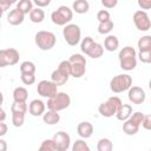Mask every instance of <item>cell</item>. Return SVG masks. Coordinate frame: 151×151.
Here are the masks:
<instances>
[{
	"mask_svg": "<svg viewBox=\"0 0 151 151\" xmlns=\"http://www.w3.org/2000/svg\"><path fill=\"white\" fill-rule=\"evenodd\" d=\"M122 105H123V103H122L120 98L113 96V97H110L105 103H101L98 107V111L103 117L109 118V117L117 114V112Z\"/></svg>",
	"mask_w": 151,
	"mask_h": 151,
	"instance_id": "obj_1",
	"label": "cell"
},
{
	"mask_svg": "<svg viewBox=\"0 0 151 151\" xmlns=\"http://www.w3.org/2000/svg\"><path fill=\"white\" fill-rule=\"evenodd\" d=\"M132 87V78L129 74H118L110 81V88L114 93H120Z\"/></svg>",
	"mask_w": 151,
	"mask_h": 151,
	"instance_id": "obj_2",
	"label": "cell"
},
{
	"mask_svg": "<svg viewBox=\"0 0 151 151\" xmlns=\"http://www.w3.org/2000/svg\"><path fill=\"white\" fill-rule=\"evenodd\" d=\"M70 104H71V98L65 92H58L53 98H51V99L47 100V107H48V110L55 111V112L67 109L70 106Z\"/></svg>",
	"mask_w": 151,
	"mask_h": 151,
	"instance_id": "obj_3",
	"label": "cell"
},
{
	"mask_svg": "<svg viewBox=\"0 0 151 151\" xmlns=\"http://www.w3.org/2000/svg\"><path fill=\"white\" fill-rule=\"evenodd\" d=\"M143 118H144V114L142 112H134L132 113V116L124 122L123 124V132L127 136H133L138 132L139 130V126L142 125L143 123Z\"/></svg>",
	"mask_w": 151,
	"mask_h": 151,
	"instance_id": "obj_4",
	"label": "cell"
},
{
	"mask_svg": "<svg viewBox=\"0 0 151 151\" xmlns=\"http://www.w3.org/2000/svg\"><path fill=\"white\" fill-rule=\"evenodd\" d=\"M72 18H73L72 9L67 6H60L55 11H53L51 14V19H52L53 24H55L58 26H64V25L68 24L72 20Z\"/></svg>",
	"mask_w": 151,
	"mask_h": 151,
	"instance_id": "obj_5",
	"label": "cell"
},
{
	"mask_svg": "<svg viewBox=\"0 0 151 151\" xmlns=\"http://www.w3.org/2000/svg\"><path fill=\"white\" fill-rule=\"evenodd\" d=\"M55 41H57V38H55V35L52 32L39 31L35 34V44L42 51H48L52 47H54Z\"/></svg>",
	"mask_w": 151,
	"mask_h": 151,
	"instance_id": "obj_6",
	"label": "cell"
},
{
	"mask_svg": "<svg viewBox=\"0 0 151 151\" xmlns=\"http://www.w3.org/2000/svg\"><path fill=\"white\" fill-rule=\"evenodd\" d=\"M63 35H64L65 41L70 46H76L80 41V37H81L80 27L78 25H76V24H68V25H66L64 27Z\"/></svg>",
	"mask_w": 151,
	"mask_h": 151,
	"instance_id": "obj_7",
	"label": "cell"
},
{
	"mask_svg": "<svg viewBox=\"0 0 151 151\" xmlns=\"http://www.w3.org/2000/svg\"><path fill=\"white\" fill-rule=\"evenodd\" d=\"M20 54L15 48H5L0 51V67L12 66L19 61Z\"/></svg>",
	"mask_w": 151,
	"mask_h": 151,
	"instance_id": "obj_8",
	"label": "cell"
},
{
	"mask_svg": "<svg viewBox=\"0 0 151 151\" xmlns=\"http://www.w3.org/2000/svg\"><path fill=\"white\" fill-rule=\"evenodd\" d=\"M57 85L51 81V80H41L38 83V86H37V92L38 94H40L41 97H45V98H53L58 91H57Z\"/></svg>",
	"mask_w": 151,
	"mask_h": 151,
	"instance_id": "obj_9",
	"label": "cell"
},
{
	"mask_svg": "<svg viewBox=\"0 0 151 151\" xmlns=\"http://www.w3.org/2000/svg\"><path fill=\"white\" fill-rule=\"evenodd\" d=\"M132 19H133V22H134L136 27L139 31L145 32V31H149L151 28V20H150V18H149L146 12H144V11H136L133 13Z\"/></svg>",
	"mask_w": 151,
	"mask_h": 151,
	"instance_id": "obj_10",
	"label": "cell"
},
{
	"mask_svg": "<svg viewBox=\"0 0 151 151\" xmlns=\"http://www.w3.org/2000/svg\"><path fill=\"white\" fill-rule=\"evenodd\" d=\"M54 146H55V151H67V149L70 147L71 144V137L68 133L64 132V131H59L57 132L53 138H52Z\"/></svg>",
	"mask_w": 151,
	"mask_h": 151,
	"instance_id": "obj_11",
	"label": "cell"
},
{
	"mask_svg": "<svg viewBox=\"0 0 151 151\" xmlns=\"http://www.w3.org/2000/svg\"><path fill=\"white\" fill-rule=\"evenodd\" d=\"M127 97H129V100L132 104L140 105V104L144 103V100L146 98V94H145V92H144V90L142 87H139V86H132L129 90Z\"/></svg>",
	"mask_w": 151,
	"mask_h": 151,
	"instance_id": "obj_12",
	"label": "cell"
},
{
	"mask_svg": "<svg viewBox=\"0 0 151 151\" xmlns=\"http://www.w3.org/2000/svg\"><path fill=\"white\" fill-rule=\"evenodd\" d=\"M28 111L32 116L34 117H39V116H44L45 113V103L40 99H34L31 101L29 106H28Z\"/></svg>",
	"mask_w": 151,
	"mask_h": 151,
	"instance_id": "obj_13",
	"label": "cell"
},
{
	"mask_svg": "<svg viewBox=\"0 0 151 151\" xmlns=\"http://www.w3.org/2000/svg\"><path fill=\"white\" fill-rule=\"evenodd\" d=\"M24 17H25V14H24L21 11H19L18 8H14V9H12V11L8 13V15H7V21H8L11 25H13V26H18V25L22 24Z\"/></svg>",
	"mask_w": 151,
	"mask_h": 151,
	"instance_id": "obj_14",
	"label": "cell"
},
{
	"mask_svg": "<svg viewBox=\"0 0 151 151\" xmlns=\"http://www.w3.org/2000/svg\"><path fill=\"white\" fill-rule=\"evenodd\" d=\"M77 132L81 138H90L93 133V126L88 122H81L77 126Z\"/></svg>",
	"mask_w": 151,
	"mask_h": 151,
	"instance_id": "obj_15",
	"label": "cell"
},
{
	"mask_svg": "<svg viewBox=\"0 0 151 151\" xmlns=\"http://www.w3.org/2000/svg\"><path fill=\"white\" fill-rule=\"evenodd\" d=\"M132 116V106L129 105V104H123L120 106V109L118 110L116 117L118 120H122V122H125L130 117Z\"/></svg>",
	"mask_w": 151,
	"mask_h": 151,
	"instance_id": "obj_16",
	"label": "cell"
},
{
	"mask_svg": "<svg viewBox=\"0 0 151 151\" xmlns=\"http://www.w3.org/2000/svg\"><path fill=\"white\" fill-rule=\"evenodd\" d=\"M103 53H104V47L100 44H98V42L94 41L91 45V47L86 51L85 54L88 55V57H91V58H93V59H97V58H100L103 55Z\"/></svg>",
	"mask_w": 151,
	"mask_h": 151,
	"instance_id": "obj_17",
	"label": "cell"
},
{
	"mask_svg": "<svg viewBox=\"0 0 151 151\" xmlns=\"http://www.w3.org/2000/svg\"><path fill=\"white\" fill-rule=\"evenodd\" d=\"M119 46V41L118 38L116 35H107L104 40V48L109 52H113L118 48Z\"/></svg>",
	"mask_w": 151,
	"mask_h": 151,
	"instance_id": "obj_18",
	"label": "cell"
},
{
	"mask_svg": "<svg viewBox=\"0 0 151 151\" xmlns=\"http://www.w3.org/2000/svg\"><path fill=\"white\" fill-rule=\"evenodd\" d=\"M27 97H28V92L25 87H15L14 91H13V99L14 101H18V103H26L27 100Z\"/></svg>",
	"mask_w": 151,
	"mask_h": 151,
	"instance_id": "obj_19",
	"label": "cell"
},
{
	"mask_svg": "<svg viewBox=\"0 0 151 151\" xmlns=\"http://www.w3.org/2000/svg\"><path fill=\"white\" fill-rule=\"evenodd\" d=\"M67 80H68V77L65 76V74H63L58 68L54 70V71L52 72V74H51V81H53L57 86H61V85H64Z\"/></svg>",
	"mask_w": 151,
	"mask_h": 151,
	"instance_id": "obj_20",
	"label": "cell"
},
{
	"mask_svg": "<svg viewBox=\"0 0 151 151\" xmlns=\"http://www.w3.org/2000/svg\"><path fill=\"white\" fill-rule=\"evenodd\" d=\"M42 119H44V123H46L47 125H54L60 120V116L58 112L48 110L46 113H44Z\"/></svg>",
	"mask_w": 151,
	"mask_h": 151,
	"instance_id": "obj_21",
	"label": "cell"
},
{
	"mask_svg": "<svg viewBox=\"0 0 151 151\" xmlns=\"http://www.w3.org/2000/svg\"><path fill=\"white\" fill-rule=\"evenodd\" d=\"M86 72V65L80 64V63H74L72 64L71 67V76L74 78H81Z\"/></svg>",
	"mask_w": 151,
	"mask_h": 151,
	"instance_id": "obj_22",
	"label": "cell"
},
{
	"mask_svg": "<svg viewBox=\"0 0 151 151\" xmlns=\"http://www.w3.org/2000/svg\"><path fill=\"white\" fill-rule=\"evenodd\" d=\"M44 19H45V12L39 7L33 8L32 12L29 13V20L34 24H40L42 22Z\"/></svg>",
	"mask_w": 151,
	"mask_h": 151,
	"instance_id": "obj_23",
	"label": "cell"
},
{
	"mask_svg": "<svg viewBox=\"0 0 151 151\" xmlns=\"http://www.w3.org/2000/svg\"><path fill=\"white\" fill-rule=\"evenodd\" d=\"M72 7H73V11H74L76 13L84 14V13H86V12L88 11L90 5H88V2H87L86 0H76V1L73 2Z\"/></svg>",
	"mask_w": 151,
	"mask_h": 151,
	"instance_id": "obj_24",
	"label": "cell"
},
{
	"mask_svg": "<svg viewBox=\"0 0 151 151\" xmlns=\"http://www.w3.org/2000/svg\"><path fill=\"white\" fill-rule=\"evenodd\" d=\"M120 63V67L125 71H131L137 66V58L136 57H131V58H124L119 60Z\"/></svg>",
	"mask_w": 151,
	"mask_h": 151,
	"instance_id": "obj_25",
	"label": "cell"
},
{
	"mask_svg": "<svg viewBox=\"0 0 151 151\" xmlns=\"http://www.w3.org/2000/svg\"><path fill=\"white\" fill-rule=\"evenodd\" d=\"M137 46L139 48V52L151 51V35H144V37H142L138 40Z\"/></svg>",
	"mask_w": 151,
	"mask_h": 151,
	"instance_id": "obj_26",
	"label": "cell"
},
{
	"mask_svg": "<svg viewBox=\"0 0 151 151\" xmlns=\"http://www.w3.org/2000/svg\"><path fill=\"white\" fill-rule=\"evenodd\" d=\"M17 8L19 11H21L24 14H28L33 9V2L31 0H20L17 4Z\"/></svg>",
	"mask_w": 151,
	"mask_h": 151,
	"instance_id": "obj_27",
	"label": "cell"
},
{
	"mask_svg": "<svg viewBox=\"0 0 151 151\" xmlns=\"http://www.w3.org/2000/svg\"><path fill=\"white\" fill-rule=\"evenodd\" d=\"M97 150L98 151H112L113 150V144L110 139L101 138V139H99V142L97 144Z\"/></svg>",
	"mask_w": 151,
	"mask_h": 151,
	"instance_id": "obj_28",
	"label": "cell"
},
{
	"mask_svg": "<svg viewBox=\"0 0 151 151\" xmlns=\"http://www.w3.org/2000/svg\"><path fill=\"white\" fill-rule=\"evenodd\" d=\"M27 104L26 103H18V101H13L12 106H11V111L12 113H22L25 114L27 112Z\"/></svg>",
	"mask_w": 151,
	"mask_h": 151,
	"instance_id": "obj_29",
	"label": "cell"
},
{
	"mask_svg": "<svg viewBox=\"0 0 151 151\" xmlns=\"http://www.w3.org/2000/svg\"><path fill=\"white\" fill-rule=\"evenodd\" d=\"M20 72L26 74H34L35 73V65L32 61H24L20 65Z\"/></svg>",
	"mask_w": 151,
	"mask_h": 151,
	"instance_id": "obj_30",
	"label": "cell"
},
{
	"mask_svg": "<svg viewBox=\"0 0 151 151\" xmlns=\"http://www.w3.org/2000/svg\"><path fill=\"white\" fill-rule=\"evenodd\" d=\"M113 28V21L112 20H107V21H104V22H99V26H98V32L100 34H107L112 31Z\"/></svg>",
	"mask_w": 151,
	"mask_h": 151,
	"instance_id": "obj_31",
	"label": "cell"
},
{
	"mask_svg": "<svg viewBox=\"0 0 151 151\" xmlns=\"http://www.w3.org/2000/svg\"><path fill=\"white\" fill-rule=\"evenodd\" d=\"M118 57H119V60H120V59H124V58L137 57V54H136V51H134L133 47H131V46H125L123 50H120Z\"/></svg>",
	"mask_w": 151,
	"mask_h": 151,
	"instance_id": "obj_32",
	"label": "cell"
},
{
	"mask_svg": "<svg viewBox=\"0 0 151 151\" xmlns=\"http://www.w3.org/2000/svg\"><path fill=\"white\" fill-rule=\"evenodd\" d=\"M72 151H91L87 143L83 139H78L72 145Z\"/></svg>",
	"mask_w": 151,
	"mask_h": 151,
	"instance_id": "obj_33",
	"label": "cell"
},
{
	"mask_svg": "<svg viewBox=\"0 0 151 151\" xmlns=\"http://www.w3.org/2000/svg\"><path fill=\"white\" fill-rule=\"evenodd\" d=\"M71 67H72V64H71L68 60H63V61L59 64L58 70H59L63 74L70 77V76H71Z\"/></svg>",
	"mask_w": 151,
	"mask_h": 151,
	"instance_id": "obj_34",
	"label": "cell"
},
{
	"mask_svg": "<svg viewBox=\"0 0 151 151\" xmlns=\"http://www.w3.org/2000/svg\"><path fill=\"white\" fill-rule=\"evenodd\" d=\"M38 151H55V146L52 139H46L41 143L40 147L38 149Z\"/></svg>",
	"mask_w": 151,
	"mask_h": 151,
	"instance_id": "obj_35",
	"label": "cell"
},
{
	"mask_svg": "<svg viewBox=\"0 0 151 151\" xmlns=\"http://www.w3.org/2000/svg\"><path fill=\"white\" fill-rule=\"evenodd\" d=\"M24 120H25V114H22V113H12V123L15 127L22 126Z\"/></svg>",
	"mask_w": 151,
	"mask_h": 151,
	"instance_id": "obj_36",
	"label": "cell"
},
{
	"mask_svg": "<svg viewBox=\"0 0 151 151\" xmlns=\"http://www.w3.org/2000/svg\"><path fill=\"white\" fill-rule=\"evenodd\" d=\"M94 42V40L91 38V37H85L81 41V45H80V48H81V52L83 53H86V51L91 47V45Z\"/></svg>",
	"mask_w": 151,
	"mask_h": 151,
	"instance_id": "obj_37",
	"label": "cell"
},
{
	"mask_svg": "<svg viewBox=\"0 0 151 151\" xmlns=\"http://www.w3.org/2000/svg\"><path fill=\"white\" fill-rule=\"evenodd\" d=\"M68 61L71 64H74V63H80V64H85L86 65V59L84 55L79 54V53H76V54H72L68 59Z\"/></svg>",
	"mask_w": 151,
	"mask_h": 151,
	"instance_id": "obj_38",
	"label": "cell"
},
{
	"mask_svg": "<svg viewBox=\"0 0 151 151\" xmlns=\"http://www.w3.org/2000/svg\"><path fill=\"white\" fill-rule=\"evenodd\" d=\"M21 81L25 85H32L35 81V76L34 74H26V73H21Z\"/></svg>",
	"mask_w": 151,
	"mask_h": 151,
	"instance_id": "obj_39",
	"label": "cell"
},
{
	"mask_svg": "<svg viewBox=\"0 0 151 151\" xmlns=\"http://www.w3.org/2000/svg\"><path fill=\"white\" fill-rule=\"evenodd\" d=\"M97 19L99 22H104V21H107V20H111L110 19V13L106 11V9H101L97 13Z\"/></svg>",
	"mask_w": 151,
	"mask_h": 151,
	"instance_id": "obj_40",
	"label": "cell"
},
{
	"mask_svg": "<svg viewBox=\"0 0 151 151\" xmlns=\"http://www.w3.org/2000/svg\"><path fill=\"white\" fill-rule=\"evenodd\" d=\"M139 60L142 63L145 64H151V51H146V52H139L138 54Z\"/></svg>",
	"mask_w": 151,
	"mask_h": 151,
	"instance_id": "obj_41",
	"label": "cell"
},
{
	"mask_svg": "<svg viewBox=\"0 0 151 151\" xmlns=\"http://www.w3.org/2000/svg\"><path fill=\"white\" fill-rule=\"evenodd\" d=\"M142 125H143V127H144L145 130H151V114L144 116Z\"/></svg>",
	"mask_w": 151,
	"mask_h": 151,
	"instance_id": "obj_42",
	"label": "cell"
},
{
	"mask_svg": "<svg viewBox=\"0 0 151 151\" xmlns=\"http://www.w3.org/2000/svg\"><path fill=\"white\" fill-rule=\"evenodd\" d=\"M118 4L117 0H101V5L106 8H113Z\"/></svg>",
	"mask_w": 151,
	"mask_h": 151,
	"instance_id": "obj_43",
	"label": "cell"
},
{
	"mask_svg": "<svg viewBox=\"0 0 151 151\" xmlns=\"http://www.w3.org/2000/svg\"><path fill=\"white\" fill-rule=\"evenodd\" d=\"M138 6L143 9H150L151 8V0H138Z\"/></svg>",
	"mask_w": 151,
	"mask_h": 151,
	"instance_id": "obj_44",
	"label": "cell"
},
{
	"mask_svg": "<svg viewBox=\"0 0 151 151\" xmlns=\"http://www.w3.org/2000/svg\"><path fill=\"white\" fill-rule=\"evenodd\" d=\"M11 5H12V1H7V0H2V1H0V8H1L2 12H6V11L9 8Z\"/></svg>",
	"mask_w": 151,
	"mask_h": 151,
	"instance_id": "obj_45",
	"label": "cell"
},
{
	"mask_svg": "<svg viewBox=\"0 0 151 151\" xmlns=\"http://www.w3.org/2000/svg\"><path fill=\"white\" fill-rule=\"evenodd\" d=\"M50 0H34V4L39 7V8H41V7H46V6H48L50 5Z\"/></svg>",
	"mask_w": 151,
	"mask_h": 151,
	"instance_id": "obj_46",
	"label": "cell"
},
{
	"mask_svg": "<svg viewBox=\"0 0 151 151\" xmlns=\"http://www.w3.org/2000/svg\"><path fill=\"white\" fill-rule=\"evenodd\" d=\"M7 133V125L5 123H0V137H4Z\"/></svg>",
	"mask_w": 151,
	"mask_h": 151,
	"instance_id": "obj_47",
	"label": "cell"
},
{
	"mask_svg": "<svg viewBox=\"0 0 151 151\" xmlns=\"http://www.w3.org/2000/svg\"><path fill=\"white\" fill-rule=\"evenodd\" d=\"M7 150V144L4 139H0V151H6Z\"/></svg>",
	"mask_w": 151,
	"mask_h": 151,
	"instance_id": "obj_48",
	"label": "cell"
},
{
	"mask_svg": "<svg viewBox=\"0 0 151 151\" xmlns=\"http://www.w3.org/2000/svg\"><path fill=\"white\" fill-rule=\"evenodd\" d=\"M5 118H6V113H5V110H4V109H1V110H0V123H4Z\"/></svg>",
	"mask_w": 151,
	"mask_h": 151,
	"instance_id": "obj_49",
	"label": "cell"
},
{
	"mask_svg": "<svg viewBox=\"0 0 151 151\" xmlns=\"http://www.w3.org/2000/svg\"><path fill=\"white\" fill-rule=\"evenodd\" d=\"M149 88L151 90V79H150V81H149Z\"/></svg>",
	"mask_w": 151,
	"mask_h": 151,
	"instance_id": "obj_50",
	"label": "cell"
},
{
	"mask_svg": "<svg viewBox=\"0 0 151 151\" xmlns=\"http://www.w3.org/2000/svg\"><path fill=\"white\" fill-rule=\"evenodd\" d=\"M150 151H151V150H150Z\"/></svg>",
	"mask_w": 151,
	"mask_h": 151,
	"instance_id": "obj_51",
	"label": "cell"
}]
</instances>
